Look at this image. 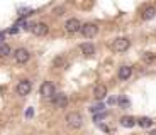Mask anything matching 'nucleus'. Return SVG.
Returning <instances> with one entry per match:
<instances>
[{"mask_svg":"<svg viewBox=\"0 0 156 135\" xmlns=\"http://www.w3.org/2000/svg\"><path fill=\"white\" fill-rule=\"evenodd\" d=\"M129 46H131V42H129V39H126V37H117L112 41V49L115 51V52H126V51L129 49Z\"/></svg>","mask_w":156,"mask_h":135,"instance_id":"f257e3e1","label":"nucleus"},{"mask_svg":"<svg viewBox=\"0 0 156 135\" xmlns=\"http://www.w3.org/2000/svg\"><path fill=\"white\" fill-rule=\"evenodd\" d=\"M66 123L70 128H80L83 125V116L80 113H70L66 116Z\"/></svg>","mask_w":156,"mask_h":135,"instance_id":"f03ea898","label":"nucleus"},{"mask_svg":"<svg viewBox=\"0 0 156 135\" xmlns=\"http://www.w3.org/2000/svg\"><path fill=\"white\" fill-rule=\"evenodd\" d=\"M80 31H82V34L85 35V37H94L95 34L98 32V25L97 24H92V22H88V24H85V25H82L80 27Z\"/></svg>","mask_w":156,"mask_h":135,"instance_id":"7ed1b4c3","label":"nucleus"},{"mask_svg":"<svg viewBox=\"0 0 156 135\" xmlns=\"http://www.w3.org/2000/svg\"><path fill=\"white\" fill-rule=\"evenodd\" d=\"M17 95H20V96H26V95H29L32 89V85H31V81L29 79H22L19 81V85H17Z\"/></svg>","mask_w":156,"mask_h":135,"instance_id":"20e7f679","label":"nucleus"},{"mask_svg":"<svg viewBox=\"0 0 156 135\" xmlns=\"http://www.w3.org/2000/svg\"><path fill=\"white\" fill-rule=\"evenodd\" d=\"M31 31H32V34H34V35L41 37V35H46L48 34L49 27H48V24H44V22H37V24H34V25L31 27Z\"/></svg>","mask_w":156,"mask_h":135,"instance_id":"39448f33","label":"nucleus"},{"mask_svg":"<svg viewBox=\"0 0 156 135\" xmlns=\"http://www.w3.org/2000/svg\"><path fill=\"white\" fill-rule=\"evenodd\" d=\"M14 58H16V62H19V64H24V62H27V61H29L31 54H29V51H27V49L20 47V49H17V51H16Z\"/></svg>","mask_w":156,"mask_h":135,"instance_id":"423d86ee","label":"nucleus"},{"mask_svg":"<svg viewBox=\"0 0 156 135\" xmlns=\"http://www.w3.org/2000/svg\"><path fill=\"white\" fill-rule=\"evenodd\" d=\"M55 85L51 83V81H44L43 85H41V95H43L44 98H51L53 95H55Z\"/></svg>","mask_w":156,"mask_h":135,"instance_id":"0eeeda50","label":"nucleus"},{"mask_svg":"<svg viewBox=\"0 0 156 135\" xmlns=\"http://www.w3.org/2000/svg\"><path fill=\"white\" fill-rule=\"evenodd\" d=\"M53 103L56 105V106L58 108H66V105H68V98H66V95H61V93H59V95H53Z\"/></svg>","mask_w":156,"mask_h":135,"instance_id":"6e6552de","label":"nucleus"},{"mask_svg":"<svg viewBox=\"0 0 156 135\" xmlns=\"http://www.w3.org/2000/svg\"><path fill=\"white\" fill-rule=\"evenodd\" d=\"M80 27H82V24H80L78 19H70V20H66V24H65L66 32H76V31H80Z\"/></svg>","mask_w":156,"mask_h":135,"instance_id":"1a4fd4ad","label":"nucleus"},{"mask_svg":"<svg viewBox=\"0 0 156 135\" xmlns=\"http://www.w3.org/2000/svg\"><path fill=\"white\" fill-rule=\"evenodd\" d=\"M80 49H82V52L85 54L87 58H92V56L95 54V46L90 44V42H83L82 46H80Z\"/></svg>","mask_w":156,"mask_h":135,"instance_id":"9d476101","label":"nucleus"},{"mask_svg":"<svg viewBox=\"0 0 156 135\" xmlns=\"http://www.w3.org/2000/svg\"><path fill=\"white\" fill-rule=\"evenodd\" d=\"M133 74V68H129V66H121L119 68V78L121 79H129Z\"/></svg>","mask_w":156,"mask_h":135,"instance_id":"9b49d317","label":"nucleus"},{"mask_svg":"<svg viewBox=\"0 0 156 135\" xmlns=\"http://www.w3.org/2000/svg\"><path fill=\"white\" fill-rule=\"evenodd\" d=\"M94 95H95V98H97V100H104V98L107 96V88H105V86H102V85L95 86Z\"/></svg>","mask_w":156,"mask_h":135,"instance_id":"f8f14e48","label":"nucleus"},{"mask_svg":"<svg viewBox=\"0 0 156 135\" xmlns=\"http://www.w3.org/2000/svg\"><path fill=\"white\" fill-rule=\"evenodd\" d=\"M121 125H122V127H126V128H131V127L136 125V118H134V116H122V118H121Z\"/></svg>","mask_w":156,"mask_h":135,"instance_id":"ddd939ff","label":"nucleus"},{"mask_svg":"<svg viewBox=\"0 0 156 135\" xmlns=\"http://www.w3.org/2000/svg\"><path fill=\"white\" fill-rule=\"evenodd\" d=\"M154 15H156V8L154 7H148V8H144V12H143V19L144 20L154 19Z\"/></svg>","mask_w":156,"mask_h":135,"instance_id":"4468645a","label":"nucleus"},{"mask_svg":"<svg viewBox=\"0 0 156 135\" xmlns=\"http://www.w3.org/2000/svg\"><path fill=\"white\" fill-rule=\"evenodd\" d=\"M136 123H139V127H143V128H148V127H151L153 120L149 118V116H143V118L136 120Z\"/></svg>","mask_w":156,"mask_h":135,"instance_id":"2eb2a0df","label":"nucleus"},{"mask_svg":"<svg viewBox=\"0 0 156 135\" xmlns=\"http://www.w3.org/2000/svg\"><path fill=\"white\" fill-rule=\"evenodd\" d=\"M10 52H12V49H10L9 44H2V46H0V58H7Z\"/></svg>","mask_w":156,"mask_h":135,"instance_id":"dca6fc26","label":"nucleus"},{"mask_svg":"<svg viewBox=\"0 0 156 135\" xmlns=\"http://www.w3.org/2000/svg\"><path fill=\"white\" fill-rule=\"evenodd\" d=\"M117 101H119V105H121V108H129V100H127L126 96H121V98H119Z\"/></svg>","mask_w":156,"mask_h":135,"instance_id":"f3484780","label":"nucleus"},{"mask_svg":"<svg viewBox=\"0 0 156 135\" xmlns=\"http://www.w3.org/2000/svg\"><path fill=\"white\" fill-rule=\"evenodd\" d=\"M104 108H105V106H104V105H97V106H92V108H90V112H92V113H98V112H104Z\"/></svg>","mask_w":156,"mask_h":135,"instance_id":"a211bd4d","label":"nucleus"},{"mask_svg":"<svg viewBox=\"0 0 156 135\" xmlns=\"http://www.w3.org/2000/svg\"><path fill=\"white\" fill-rule=\"evenodd\" d=\"M105 115H107L105 112H98V113H95V115H94V122H100V120L104 118Z\"/></svg>","mask_w":156,"mask_h":135,"instance_id":"6ab92c4d","label":"nucleus"},{"mask_svg":"<svg viewBox=\"0 0 156 135\" xmlns=\"http://www.w3.org/2000/svg\"><path fill=\"white\" fill-rule=\"evenodd\" d=\"M17 32H19L17 25H16V27H12V29H9V34H17Z\"/></svg>","mask_w":156,"mask_h":135,"instance_id":"aec40b11","label":"nucleus"},{"mask_svg":"<svg viewBox=\"0 0 156 135\" xmlns=\"http://www.w3.org/2000/svg\"><path fill=\"white\" fill-rule=\"evenodd\" d=\"M32 115H34V112H32V108H29L27 112H26V116H27V118H31Z\"/></svg>","mask_w":156,"mask_h":135,"instance_id":"412c9836","label":"nucleus"},{"mask_svg":"<svg viewBox=\"0 0 156 135\" xmlns=\"http://www.w3.org/2000/svg\"><path fill=\"white\" fill-rule=\"evenodd\" d=\"M100 128H102V130H104V132H109V130H110V128H109V127H105V125H102V127H100Z\"/></svg>","mask_w":156,"mask_h":135,"instance_id":"4be33fe9","label":"nucleus"},{"mask_svg":"<svg viewBox=\"0 0 156 135\" xmlns=\"http://www.w3.org/2000/svg\"><path fill=\"white\" fill-rule=\"evenodd\" d=\"M4 37H5V34L4 32H0V41H4Z\"/></svg>","mask_w":156,"mask_h":135,"instance_id":"5701e85b","label":"nucleus"}]
</instances>
